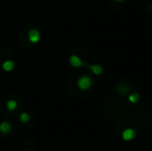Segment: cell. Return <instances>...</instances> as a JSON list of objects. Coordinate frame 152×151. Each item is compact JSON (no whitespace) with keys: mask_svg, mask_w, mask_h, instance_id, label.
<instances>
[{"mask_svg":"<svg viewBox=\"0 0 152 151\" xmlns=\"http://www.w3.org/2000/svg\"><path fill=\"white\" fill-rule=\"evenodd\" d=\"M77 85H78V88L81 90H87L92 86V80L89 76H82L81 78H79Z\"/></svg>","mask_w":152,"mask_h":151,"instance_id":"cell-1","label":"cell"},{"mask_svg":"<svg viewBox=\"0 0 152 151\" xmlns=\"http://www.w3.org/2000/svg\"><path fill=\"white\" fill-rule=\"evenodd\" d=\"M28 37H29V40H30L31 42L36 44V42L40 39V34H39V32H38V30H36V29H32V30L29 31Z\"/></svg>","mask_w":152,"mask_h":151,"instance_id":"cell-4","label":"cell"},{"mask_svg":"<svg viewBox=\"0 0 152 151\" xmlns=\"http://www.w3.org/2000/svg\"><path fill=\"white\" fill-rule=\"evenodd\" d=\"M20 120L22 121L23 123H26L30 120V116H29V114H27V113H22L20 116Z\"/></svg>","mask_w":152,"mask_h":151,"instance_id":"cell-10","label":"cell"},{"mask_svg":"<svg viewBox=\"0 0 152 151\" xmlns=\"http://www.w3.org/2000/svg\"><path fill=\"white\" fill-rule=\"evenodd\" d=\"M139 99H140V94L137 92H132V94H129V96H128V101H130V103L132 104H136L139 101Z\"/></svg>","mask_w":152,"mask_h":151,"instance_id":"cell-9","label":"cell"},{"mask_svg":"<svg viewBox=\"0 0 152 151\" xmlns=\"http://www.w3.org/2000/svg\"><path fill=\"white\" fill-rule=\"evenodd\" d=\"M115 1H117V2H121V1H123V0H115Z\"/></svg>","mask_w":152,"mask_h":151,"instance_id":"cell-11","label":"cell"},{"mask_svg":"<svg viewBox=\"0 0 152 151\" xmlns=\"http://www.w3.org/2000/svg\"><path fill=\"white\" fill-rule=\"evenodd\" d=\"M89 69H91V71L94 74V75L96 76H99L102 74V71H104V67L102 66V65L99 64H94V65H89Z\"/></svg>","mask_w":152,"mask_h":151,"instance_id":"cell-5","label":"cell"},{"mask_svg":"<svg viewBox=\"0 0 152 151\" xmlns=\"http://www.w3.org/2000/svg\"><path fill=\"white\" fill-rule=\"evenodd\" d=\"M12 131V125L8 122H2L0 124V131L3 133H7Z\"/></svg>","mask_w":152,"mask_h":151,"instance_id":"cell-7","label":"cell"},{"mask_svg":"<svg viewBox=\"0 0 152 151\" xmlns=\"http://www.w3.org/2000/svg\"><path fill=\"white\" fill-rule=\"evenodd\" d=\"M17 107H18V104H17V101H15V99H10V101L6 103V108H7V110H10V111H15V110L17 109Z\"/></svg>","mask_w":152,"mask_h":151,"instance_id":"cell-8","label":"cell"},{"mask_svg":"<svg viewBox=\"0 0 152 151\" xmlns=\"http://www.w3.org/2000/svg\"><path fill=\"white\" fill-rule=\"evenodd\" d=\"M14 67H15V63H14V61H12V60H5L3 63H2V69H3L5 71H12Z\"/></svg>","mask_w":152,"mask_h":151,"instance_id":"cell-6","label":"cell"},{"mask_svg":"<svg viewBox=\"0 0 152 151\" xmlns=\"http://www.w3.org/2000/svg\"><path fill=\"white\" fill-rule=\"evenodd\" d=\"M69 63H70V65L74 67H81L84 65L82 59H81L80 57L76 56V55H72V56L69 57Z\"/></svg>","mask_w":152,"mask_h":151,"instance_id":"cell-3","label":"cell"},{"mask_svg":"<svg viewBox=\"0 0 152 151\" xmlns=\"http://www.w3.org/2000/svg\"><path fill=\"white\" fill-rule=\"evenodd\" d=\"M137 133L134 128H126L122 131V139L124 141H132L136 138Z\"/></svg>","mask_w":152,"mask_h":151,"instance_id":"cell-2","label":"cell"}]
</instances>
